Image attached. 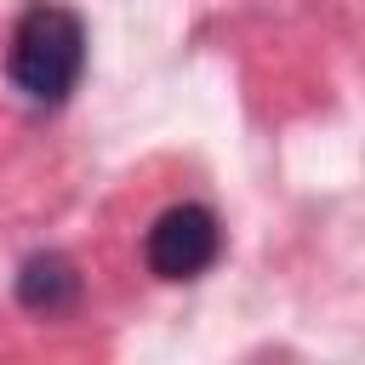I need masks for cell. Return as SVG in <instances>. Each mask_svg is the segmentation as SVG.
<instances>
[{
  "label": "cell",
  "mask_w": 365,
  "mask_h": 365,
  "mask_svg": "<svg viewBox=\"0 0 365 365\" xmlns=\"http://www.w3.org/2000/svg\"><path fill=\"white\" fill-rule=\"evenodd\" d=\"M222 251V228L205 205H171L154 217L148 240H143V257H148V274L160 279H194L217 262Z\"/></svg>",
  "instance_id": "obj_2"
},
{
  "label": "cell",
  "mask_w": 365,
  "mask_h": 365,
  "mask_svg": "<svg viewBox=\"0 0 365 365\" xmlns=\"http://www.w3.org/2000/svg\"><path fill=\"white\" fill-rule=\"evenodd\" d=\"M74 297H80V274H74V262L63 251H34L17 268V302L29 314H46L51 319V314L74 308Z\"/></svg>",
  "instance_id": "obj_3"
},
{
  "label": "cell",
  "mask_w": 365,
  "mask_h": 365,
  "mask_svg": "<svg viewBox=\"0 0 365 365\" xmlns=\"http://www.w3.org/2000/svg\"><path fill=\"white\" fill-rule=\"evenodd\" d=\"M6 74H11V86H17L29 103H40V108L68 103V91H74L80 74H86V23H80L68 6L34 0V6L17 17V29H11Z\"/></svg>",
  "instance_id": "obj_1"
}]
</instances>
